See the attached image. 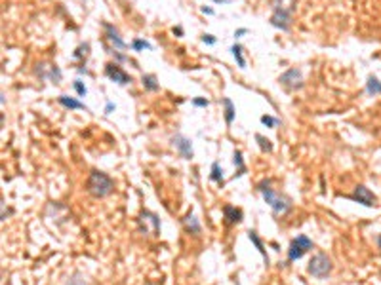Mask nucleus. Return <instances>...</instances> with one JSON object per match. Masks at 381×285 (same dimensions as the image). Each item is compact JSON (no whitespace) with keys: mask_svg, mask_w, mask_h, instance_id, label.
I'll list each match as a JSON object with an SVG mask.
<instances>
[{"mask_svg":"<svg viewBox=\"0 0 381 285\" xmlns=\"http://www.w3.org/2000/svg\"><path fill=\"white\" fill-rule=\"evenodd\" d=\"M271 183H272L271 179H265V181L257 183V192H259V194L263 196V200L271 205V209H272L274 215L288 213L291 209V200L288 196H284V194L274 192V190L271 188Z\"/></svg>","mask_w":381,"mask_h":285,"instance_id":"f257e3e1","label":"nucleus"},{"mask_svg":"<svg viewBox=\"0 0 381 285\" xmlns=\"http://www.w3.org/2000/svg\"><path fill=\"white\" fill-rule=\"evenodd\" d=\"M297 8V0H272V16H271V25L288 31L291 23V14Z\"/></svg>","mask_w":381,"mask_h":285,"instance_id":"f03ea898","label":"nucleus"},{"mask_svg":"<svg viewBox=\"0 0 381 285\" xmlns=\"http://www.w3.org/2000/svg\"><path fill=\"white\" fill-rule=\"evenodd\" d=\"M86 190L93 198H107L114 190V181L107 173L93 169L86 181Z\"/></svg>","mask_w":381,"mask_h":285,"instance_id":"7ed1b4c3","label":"nucleus"},{"mask_svg":"<svg viewBox=\"0 0 381 285\" xmlns=\"http://www.w3.org/2000/svg\"><path fill=\"white\" fill-rule=\"evenodd\" d=\"M332 270H334L332 259H330L326 253H322V251L314 253L313 259L309 261V266H307V272H309L313 278H318V280L328 278V276L332 274Z\"/></svg>","mask_w":381,"mask_h":285,"instance_id":"20e7f679","label":"nucleus"},{"mask_svg":"<svg viewBox=\"0 0 381 285\" xmlns=\"http://www.w3.org/2000/svg\"><path fill=\"white\" fill-rule=\"evenodd\" d=\"M137 230L143 236L157 238L160 234V219H158L157 213H153L149 209H141V213L137 215Z\"/></svg>","mask_w":381,"mask_h":285,"instance_id":"39448f33","label":"nucleus"},{"mask_svg":"<svg viewBox=\"0 0 381 285\" xmlns=\"http://www.w3.org/2000/svg\"><path fill=\"white\" fill-rule=\"evenodd\" d=\"M313 240H309L305 234H299L297 238H293L290 241V247H288V263L291 261H297L301 259L309 249H313Z\"/></svg>","mask_w":381,"mask_h":285,"instance_id":"423d86ee","label":"nucleus"},{"mask_svg":"<svg viewBox=\"0 0 381 285\" xmlns=\"http://www.w3.org/2000/svg\"><path fill=\"white\" fill-rule=\"evenodd\" d=\"M349 200H353L357 203H362L366 207H376L378 205V196L368 186H364V184H357L355 186V192L349 196Z\"/></svg>","mask_w":381,"mask_h":285,"instance_id":"0eeeda50","label":"nucleus"},{"mask_svg":"<svg viewBox=\"0 0 381 285\" xmlns=\"http://www.w3.org/2000/svg\"><path fill=\"white\" fill-rule=\"evenodd\" d=\"M280 84L290 91H295V89L303 88V76L297 68H288L282 76H280Z\"/></svg>","mask_w":381,"mask_h":285,"instance_id":"6e6552de","label":"nucleus"},{"mask_svg":"<svg viewBox=\"0 0 381 285\" xmlns=\"http://www.w3.org/2000/svg\"><path fill=\"white\" fill-rule=\"evenodd\" d=\"M105 74L111 78L112 82H116V84H120V86H126V84L132 82V76H130L128 72H124L116 63H107V65H105Z\"/></svg>","mask_w":381,"mask_h":285,"instance_id":"1a4fd4ad","label":"nucleus"},{"mask_svg":"<svg viewBox=\"0 0 381 285\" xmlns=\"http://www.w3.org/2000/svg\"><path fill=\"white\" fill-rule=\"evenodd\" d=\"M172 143H174V147L180 151L181 158H185V160H193V145H191V141L187 139V137H183V135H176L174 139H172Z\"/></svg>","mask_w":381,"mask_h":285,"instance_id":"9d476101","label":"nucleus"},{"mask_svg":"<svg viewBox=\"0 0 381 285\" xmlns=\"http://www.w3.org/2000/svg\"><path fill=\"white\" fill-rule=\"evenodd\" d=\"M223 219H225V224L233 226V224L242 222L244 213H242L240 207H235V205H229V203H227V205H223Z\"/></svg>","mask_w":381,"mask_h":285,"instance_id":"9b49d317","label":"nucleus"},{"mask_svg":"<svg viewBox=\"0 0 381 285\" xmlns=\"http://www.w3.org/2000/svg\"><path fill=\"white\" fill-rule=\"evenodd\" d=\"M36 74L44 80V78H50V80H54L55 84H59L61 82V70L57 68V67H48V65H36Z\"/></svg>","mask_w":381,"mask_h":285,"instance_id":"f8f14e48","label":"nucleus"},{"mask_svg":"<svg viewBox=\"0 0 381 285\" xmlns=\"http://www.w3.org/2000/svg\"><path fill=\"white\" fill-rule=\"evenodd\" d=\"M181 222H183V228H185L189 234H193V236H200L202 234L200 222H199V219H197L193 213H187V215L181 219Z\"/></svg>","mask_w":381,"mask_h":285,"instance_id":"ddd939ff","label":"nucleus"},{"mask_svg":"<svg viewBox=\"0 0 381 285\" xmlns=\"http://www.w3.org/2000/svg\"><path fill=\"white\" fill-rule=\"evenodd\" d=\"M105 31H107V38H109L112 44H114V48H116V50H122V48H126V42H124V40L118 36V31H116L112 25L105 23Z\"/></svg>","mask_w":381,"mask_h":285,"instance_id":"4468645a","label":"nucleus"},{"mask_svg":"<svg viewBox=\"0 0 381 285\" xmlns=\"http://www.w3.org/2000/svg\"><path fill=\"white\" fill-rule=\"evenodd\" d=\"M65 109H74V110H88V107L84 105V103H80V101H76L74 97H69V95H59V99H57Z\"/></svg>","mask_w":381,"mask_h":285,"instance_id":"2eb2a0df","label":"nucleus"},{"mask_svg":"<svg viewBox=\"0 0 381 285\" xmlns=\"http://www.w3.org/2000/svg\"><path fill=\"white\" fill-rule=\"evenodd\" d=\"M248 238H250V241L257 247V251L261 253V257L265 259V264H269V257H267V251H265V245H263V241L259 240V236H257V232L255 230H250L248 232Z\"/></svg>","mask_w":381,"mask_h":285,"instance_id":"dca6fc26","label":"nucleus"},{"mask_svg":"<svg viewBox=\"0 0 381 285\" xmlns=\"http://www.w3.org/2000/svg\"><path fill=\"white\" fill-rule=\"evenodd\" d=\"M221 101H223L225 107V122H227V126H231L233 120H235V105H233V101L229 97H223Z\"/></svg>","mask_w":381,"mask_h":285,"instance_id":"f3484780","label":"nucleus"},{"mask_svg":"<svg viewBox=\"0 0 381 285\" xmlns=\"http://www.w3.org/2000/svg\"><path fill=\"white\" fill-rule=\"evenodd\" d=\"M210 179H212L214 183H218L219 186H223V184H225L223 169L219 168V164H218V162H214V164H212V173H210Z\"/></svg>","mask_w":381,"mask_h":285,"instance_id":"a211bd4d","label":"nucleus"},{"mask_svg":"<svg viewBox=\"0 0 381 285\" xmlns=\"http://www.w3.org/2000/svg\"><path fill=\"white\" fill-rule=\"evenodd\" d=\"M366 91L370 95H380L381 93V82L376 76H368V82H366Z\"/></svg>","mask_w":381,"mask_h":285,"instance_id":"6ab92c4d","label":"nucleus"},{"mask_svg":"<svg viewBox=\"0 0 381 285\" xmlns=\"http://www.w3.org/2000/svg\"><path fill=\"white\" fill-rule=\"evenodd\" d=\"M141 82H143V88L149 89V91H157L158 89V82H157V76H155V74H143Z\"/></svg>","mask_w":381,"mask_h":285,"instance_id":"aec40b11","label":"nucleus"},{"mask_svg":"<svg viewBox=\"0 0 381 285\" xmlns=\"http://www.w3.org/2000/svg\"><path fill=\"white\" fill-rule=\"evenodd\" d=\"M231 51H233V55H235V59H236V63L240 68H246V59H244V55H242V46L240 44H235L231 48Z\"/></svg>","mask_w":381,"mask_h":285,"instance_id":"412c9836","label":"nucleus"},{"mask_svg":"<svg viewBox=\"0 0 381 285\" xmlns=\"http://www.w3.org/2000/svg\"><path fill=\"white\" fill-rule=\"evenodd\" d=\"M235 166L238 168V173L235 177H240L246 173V166H244V160H242V152L240 151H235Z\"/></svg>","mask_w":381,"mask_h":285,"instance_id":"4be33fe9","label":"nucleus"},{"mask_svg":"<svg viewBox=\"0 0 381 285\" xmlns=\"http://www.w3.org/2000/svg\"><path fill=\"white\" fill-rule=\"evenodd\" d=\"M255 141L259 143V149H261L263 152H272V145H271V141L267 139V137H263V135L255 133Z\"/></svg>","mask_w":381,"mask_h":285,"instance_id":"5701e85b","label":"nucleus"},{"mask_svg":"<svg viewBox=\"0 0 381 285\" xmlns=\"http://www.w3.org/2000/svg\"><path fill=\"white\" fill-rule=\"evenodd\" d=\"M132 48H134L135 51H141V50H151V44H149L147 40H141V38H135L134 42H132Z\"/></svg>","mask_w":381,"mask_h":285,"instance_id":"b1692460","label":"nucleus"},{"mask_svg":"<svg viewBox=\"0 0 381 285\" xmlns=\"http://www.w3.org/2000/svg\"><path fill=\"white\" fill-rule=\"evenodd\" d=\"M88 50H90V44H80L78 48H76V53H74V57L76 59H86L88 57Z\"/></svg>","mask_w":381,"mask_h":285,"instance_id":"393cba45","label":"nucleus"},{"mask_svg":"<svg viewBox=\"0 0 381 285\" xmlns=\"http://www.w3.org/2000/svg\"><path fill=\"white\" fill-rule=\"evenodd\" d=\"M69 285H88V282H86V278H84L80 272H76V274L69 280Z\"/></svg>","mask_w":381,"mask_h":285,"instance_id":"a878e982","label":"nucleus"},{"mask_svg":"<svg viewBox=\"0 0 381 285\" xmlns=\"http://www.w3.org/2000/svg\"><path fill=\"white\" fill-rule=\"evenodd\" d=\"M261 124L267 126V128H274V126H278V120L272 118V116H269V114H263V116H261Z\"/></svg>","mask_w":381,"mask_h":285,"instance_id":"bb28decb","label":"nucleus"},{"mask_svg":"<svg viewBox=\"0 0 381 285\" xmlns=\"http://www.w3.org/2000/svg\"><path fill=\"white\" fill-rule=\"evenodd\" d=\"M73 86H74V89H76V93H78L80 97H84V95L88 93V89H86V86H84V84H82L80 80H74V82H73Z\"/></svg>","mask_w":381,"mask_h":285,"instance_id":"cd10ccee","label":"nucleus"},{"mask_svg":"<svg viewBox=\"0 0 381 285\" xmlns=\"http://www.w3.org/2000/svg\"><path fill=\"white\" fill-rule=\"evenodd\" d=\"M193 105H195V107H208L210 101L204 99V97H195V99H193Z\"/></svg>","mask_w":381,"mask_h":285,"instance_id":"c85d7f7f","label":"nucleus"},{"mask_svg":"<svg viewBox=\"0 0 381 285\" xmlns=\"http://www.w3.org/2000/svg\"><path fill=\"white\" fill-rule=\"evenodd\" d=\"M202 42H204V44H216V38H214L212 34H204V36H202Z\"/></svg>","mask_w":381,"mask_h":285,"instance_id":"c756f323","label":"nucleus"},{"mask_svg":"<svg viewBox=\"0 0 381 285\" xmlns=\"http://www.w3.org/2000/svg\"><path fill=\"white\" fill-rule=\"evenodd\" d=\"M246 33H248V29H244V27H242V29L235 31V38H238V36H242V34H246Z\"/></svg>","mask_w":381,"mask_h":285,"instance_id":"7c9ffc66","label":"nucleus"},{"mask_svg":"<svg viewBox=\"0 0 381 285\" xmlns=\"http://www.w3.org/2000/svg\"><path fill=\"white\" fill-rule=\"evenodd\" d=\"M202 14H208V16H212V14H214V10H212V8H206V6H204V8H202Z\"/></svg>","mask_w":381,"mask_h":285,"instance_id":"2f4dec72","label":"nucleus"},{"mask_svg":"<svg viewBox=\"0 0 381 285\" xmlns=\"http://www.w3.org/2000/svg\"><path fill=\"white\" fill-rule=\"evenodd\" d=\"M174 34L181 36V34H183V29H181V27H174Z\"/></svg>","mask_w":381,"mask_h":285,"instance_id":"473e14b6","label":"nucleus"},{"mask_svg":"<svg viewBox=\"0 0 381 285\" xmlns=\"http://www.w3.org/2000/svg\"><path fill=\"white\" fill-rule=\"evenodd\" d=\"M114 110V103H107V107H105V112H112Z\"/></svg>","mask_w":381,"mask_h":285,"instance_id":"72a5a7b5","label":"nucleus"},{"mask_svg":"<svg viewBox=\"0 0 381 285\" xmlns=\"http://www.w3.org/2000/svg\"><path fill=\"white\" fill-rule=\"evenodd\" d=\"M376 243H378V247H380V251H381V234L376 236Z\"/></svg>","mask_w":381,"mask_h":285,"instance_id":"f704fd0d","label":"nucleus"},{"mask_svg":"<svg viewBox=\"0 0 381 285\" xmlns=\"http://www.w3.org/2000/svg\"><path fill=\"white\" fill-rule=\"evenodd\" d=\"M145 285H157V284H153V282H147Z\"/></svg>","mask_w":381,"mask_h":285,"instance_id":"c9c22d12","label":"nucleus"},{"mask_svg":"<svg viewBox=\"0 0 381 285\" xmlns=\"http://www.w3.org/2000/svg\"><path fill=\"white\" fill-rule=\"evenodd\" d=\"M235 285H240V282H235Z\"/></svg>","mask_w":381,"mask_h":285,"instance_id":"e433bc0d","label":"nucleus"}]
</instances>
